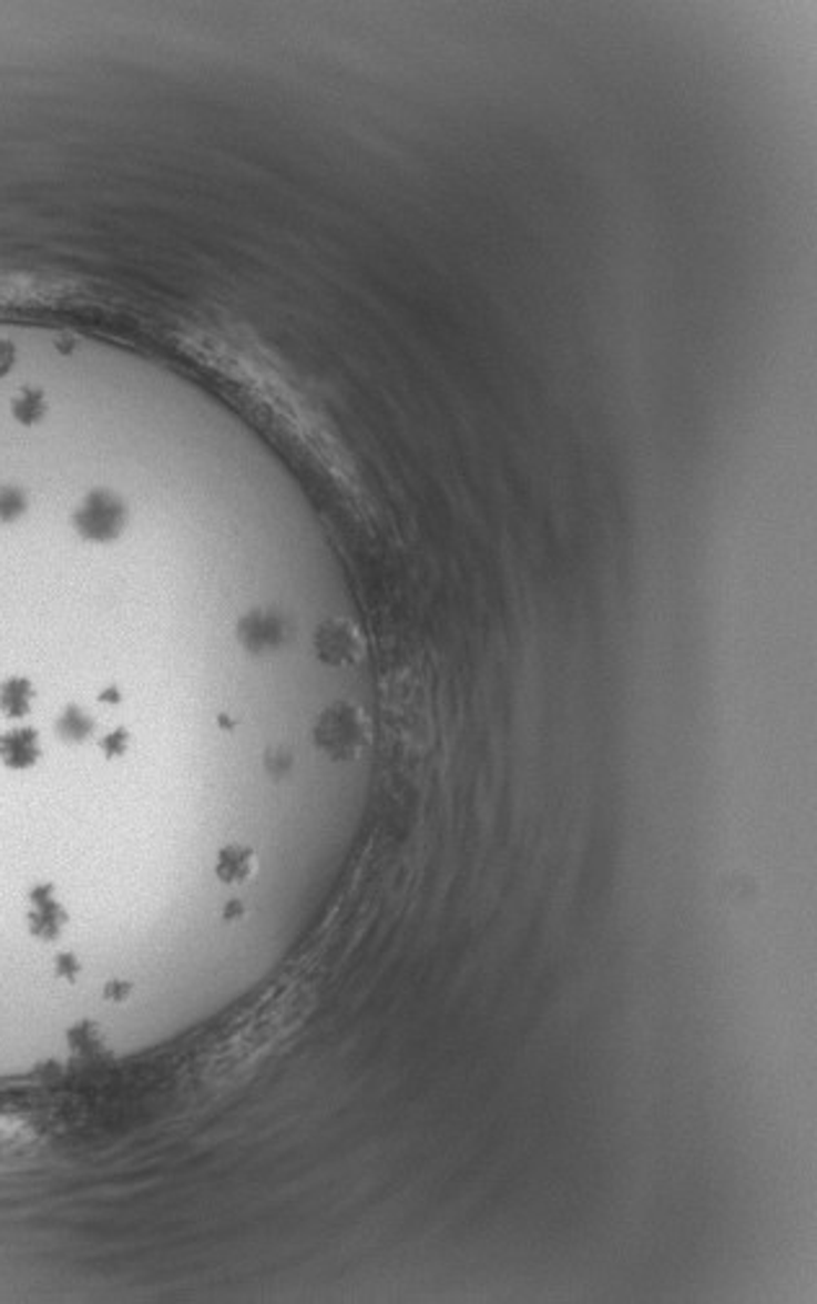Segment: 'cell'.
Wrapping results in <instances>:
<instances>
[{"label":"cell","instance_id":"7","mask_svg":"<svg viewBox=\"0 0 817 1304\" xmlns=\"http://www.w3.org/2000/svg\"><path fill=\"white\" fill-rule=\"evenodd\" d=\"M101 748H104L109 753V756H116V753H122L124 748H127V735H124V733L106 735L104 741H101Z\"/></svg>","mask_w":817,"mask_h":1304},{"label":"cell","instance_id":"1","mask_svg":"<svg viewBox=\"0 0 817 1304\" xmlns=\"http://www.w3.org/2000/svg\"><path fill=\"white\" fill-rule=\"evenodd\" d=\"M316 743L334 758H355L368 743V727L360 714L353 710H337L326 714L316 727Z\"/></svg>","mask_w":817,"mask_h":1304},{"label":"cell","instance_id":"8","mask_svg":"<svg viewBox=\"0 0 817 1304\" xmlns=\"http://www.w3.org/2000/svg\"><path fill=\"white\" fill-rule=\"evenodd\" d=\"M130 991H132V989H130V984H122V981H116V984H109L104 994H106L109 999H114V1001H124V999L130 997Z\"/></svg>","mask_w":817,"mask_h":1304},{"label":"cell","instance_id":"4","mask_svg":"<svg viewBox=\"0 0 817 1304\" xmlns=\"http://www.w3.org/2000/svg\"><path fill=\"white\" fill-rule=\"evenodd\" d=\"M39 758V737L34 730H11L0 737V761L8 768H29Z\"/></svg>","mask_w":817,"mask_h":1304},{"label":"cell","instance_id":"5","mask_svg":"<svg viewBox=\"0 0 817 1304\" xmlns=\"http://www.w3.org/2000/svg\"><path fill=\"white\" fill-rule=\"evenodd\" d=\"M34 702V689L27 679H8L0 683V712L6 717H23Z\"/></svg>","mask_w":817,"mask_h":1304},{"label":"cell","instance_id":"3","mask_svg":"<svg viewBox=\"0 0 817 1304\" xmlns=\"http://www.w3.org/2000/svg\"><path fill=\"white\" fill-rule=\"evenodd\" d=\"M256 854L254 849H248L244 844H228L225 849L217 854V865H215V873L221 877L223 883H246L252 880L254 873H256Z\"/></svg>","mask_w":817,"mask_h":1304},{"label":"cell","instance_id":"6","mask_svg":"<svg viewBox=\"0 0 817 1304\" xmlns=\"http://www.w3.org/2000/svg\"><path fill=\"white\" fill-rule=\"evenodd\" d=\"M58 733L65 741H85L93 733V720L81 710H68L58 720Z\"/></svg>","mask_w":817,"mask_h":1304},{"label":"cell","instance_id":"9","mask_svg":"<svg viewBox=\"0 0 817 1304\" xmlns=\"http://www.w3.org/2000/svg\"><path fill=\"white\" fill-rule=\"evenodd\" d=\"M58 970H60L62 976H73L75 970H78V962H75V958H70V955H60V960H58Z\"/></svg>","mask_w":817,"mask_h":1304},{"label":"cell","instance_id":"2","mask_svg":"<svg viewBox=\"0 0 817 1304\" xmlns=\"http://www.w3.org/2000/svg\"><path fill=\"white\" fill-rule=\"evenodd\" d=\"M65 924H68V914H65V908H62L60 900H54L50 885H39V888H34V893H31V906H29L31 935L50 943V939L60 937V931L65 929Z\"/></svg>","mask_w":817,"mask_h":1304}]
</instances>
